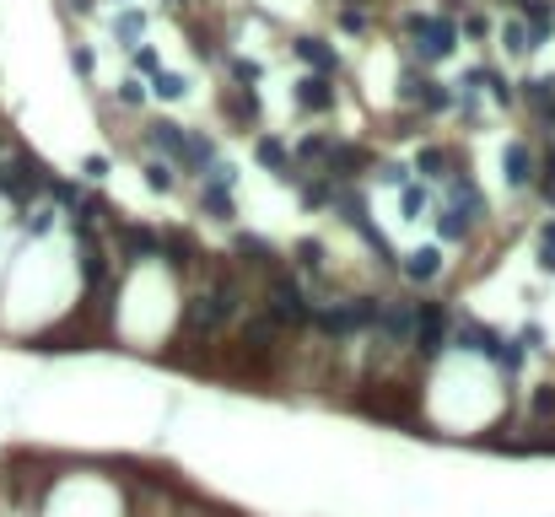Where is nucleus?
<instances>
[{
  "instance_id": "nucleus-19",
  "label": "nucleus",
  "mask_w": 555,
  "mask_h": 517,
  "mask_svg": "<svg viewBox=\"0 0 555 517\" xmlns=\"http://www.w3.org/2000/svg\"><path fill=\"white\" fill-rule=\"evenodd\" d=\"M221 108H227V119H232L237 129H248V124L259 119V92H243V86H232V92L221 97Z\"/></svg>"
},
{
  "instance_id": "nucleus-29",
  "label": "nucleus",
  "mask_w": 555,
  "mask_h": 517,
  "mask_svg": "<svg viewBox=\"0 0 555 517\" xmlns=\"http://www.w3.org/2000/svg\"><path fill=\"white\" fill-rule=\"evenodd\" d=\"M297 270H302V275H318V270H324V243H318V237H302V243H297Z\"/></svg>"
},
{
  "instance_id": "nucleus-5",
  "label": "nucleus",
  "mask_w": 555,
  "mask_h": 517,
  "mask_svg": "<svg viewBox=\"0 0 555 517\" xmlns=\"http://www.w3.org/2000/svg\"><path fill=\"white\" fill-rule=\"evenodd\" d=\"M243 351L254 356V367H270V361H275V351H281V324H275L264 308L243 318Z\"/></svg>"
},
{
  "instance_id": "nucleus-3",
  "label": "nucleus",
  "mask_w": 555,
  "mask_h": 517,
  "mask_svg": "<svg viewBox=\"0 0 555 517\" xmlns=\"http://www.w3.org/2000/svg\"><path fill=\"white\" fill-rule=\"evenodd\" d=\"M264 313L281 324V329H302V324H313V302H308V286L291 275V270H281V275H270L264 281Z\"/></svg>"
},
{
  "instance_id": "nucleus-6",
  "label": "nucleus",
  "mask_w": 555,
  "mask_h": 517,
  "mask_svg": "<svg viewBox=\"0 0 555 517\" xmlns=\"http://www.w3.org/2000/svg\"><path fill=\"white\" fill-rule=\"evenodd\" d=\"M399 97H405L410 108H426V113H443V108L453 103L448 86L432 81V76H421V70H405V76H399Z\"/></svg>"
},
{
  "instance_id": "nucleus-16",
  "label": "nucleus",
  "mask_w": 555,
  "mask_h": 517,
  "mask_svg": "<svg viewBox=\"0 0 555 517\" xmlns=\"http://www.w3.org/2000/svg\"><path fill=\"white\" fill-rule=\"evenodd\" d=\"M254 156H259L281 183H286V173H291V146H286L281 135H259V140H254Z\"/></svg>"
},
{
  "instance_id": "nucleus-37",
  "label": "nucleus",
  "mask_w": 555,
  "mask_h": 517,
  "mask_svg": "<svg viewBox=\"0 0 555 517\" xmlns=\"http://www.w3.org/2000/svg\"><path fill=\"white\" fill-rule=\"evenodd\" d=\"M119 103L140 108V103H146V86H140V81H124V86H119Z\"/></svg>"
},
{
  "instance_id": "nucleus-38",
  "label": "nucleus",
  "mask_w": 555,
  "mask_h": 517,
  "mask_svg": "<svg viewBox=\"0 0 555 517\" xmlns=\"http://www.w3.org/2000/svg\"><path fill=\"white\" fill-rule=\"evenodd\" d=\"M49 221H54V210H27V232H32V237H43Z\"/></svg>"
},
{
  "instance_id": "nucleus-27",
  "label": "nucleus",
  "mask_w": 555,
  "mask_h": 517,
  "mask_svg": "<svg viewBox=\"0 0 555 517\" xmlns=\"http://www.w3.org/2000/svg\"><path fill=\"white\" fill-rule=\"evenodd\" d=\"M210 162H216V140H210V135H189V156H184V167H200V178H205Z\"/></svg>"
},
{
  "instance_id": "nucleus-40",
  "label": "nucleus",
  "mask_w": 555,
  "mask_h": 517,
  "mask_svg": "<svg viewBox=\"0 0 555 517\" xmlns=\"http://www.w3.org/2000/svg\"><path fill=\"white\" fill-rule=\"evenodd\" d=\"M173 5H184V0H173Z\"/></svg>"
},
{
  "instance_id": "nucleus-26",
  "label": "nucleus",
  "mask_w": 555,
  "mask_h": 517,
  "mask_svg": "<svg viewBox=\"0 0 555 517\" xmlns=\"http://www.w3.org/2000/svg\"><path fill=\"white\" fill-rule=\"evenodd\" d=\"M113 32H119V43H124V49H140V32H146V16H140V11H119V22H113Z\"/></svg>"
},
{
  "instance_id": "nucleus-1",
  "label": "nucleus",
  "mask_w": 555,
  "mask_h": 517,
  "mask_svg": "<svg viewBox=\"0 0 555 517\" xmlns=\"http://www.w3.org/2000/svg\"><path fill=\"white\" fill-rule=\"evenodd\" d=\"M448 345H459V351H470V356H486V361H497L502 372H518V367H524V340H507V334H497V329H486V324H475V318H453Z\"/></svg>"
},
{
  "instance_id": "nucleus-22",
  "label": "nucleus",
  "mask_w": 555,
  "mask_h": 517,
  "mask_svg": "<svg viewBox=\"0 0 555 517\" xmlns=\"http://www.w3.org/2000/svg\"><path fill=\"white\" fill-rule=\"evenodd\" d=\"M162 259H167L173 270H189L200 254H194V243H189L184 232H162Z\"/></svg>"
},
{
  "instance_id": "nucleus-34",
  "label": "nucleus",
  "mask_w": 555,
  "mask_h": 517,
  "mask_svg": "<svg viewBox=\"0 0 555 517\" xmlns=\"http://www.w3.org/2000/svg\"><path fill=\"white\" fill-rule=\"evenodd\" d=\"M135 70H140V76H157V70H162L157 49H146V43H140V49H135Z\"/></svg>"
},
{
  "instance_id": "nucleus-30",
  "label": "nucleus",
  "mask_w": 555,
  "mask_h": 517,
  "mask_svg": "<svg viewBox=\"0 0 555 517\" xmlns=\"http://www.w3.org/2000/svg\"><path fill=\"white\" fill-rule=\"evenodd\" d=\"M534 189L545 194V205H555V146L545 151V162H540V178H534Z\"/></svg>"
},
{
  "instance_id": "nucleus-20",
  "label": "nucleus",
  "mask_w": 555,
  "mask_h": 517,
  "mask_svg": "<svg viewBox=\"0 0 555 517\" xmlns=\"http://www.w3.org/2000/svg\"><path fill=\"white\" fill-rule=\"evenodd\" d=\"M200 210H205L210 221H232V216H237V210H232V189L205 183V189H200Z\"/></svg>"
},
{
  "instance_id": "nucleus-18",
  "label": "nucleus",
  "mask_w": 555,
  "mask_h": 517,
  "mask_svg": "<svg viewBox=\"0 0 555 517\" xmlns=\"http://www.w3.org/2000/svg\"><path fill=\"white\" fill-rule=\"evenodd\" d=\"M524 27H529V43L540 49V43L555 32V5L551 0H524Z\"/></svg>"
},
{
  "instance_id": "nucleus-25",
  "label": "nucleus",
  "mask_w": 555,
  "mask_h": 517,
  "mask_svg": "<svg viewBox=\"0 0 555 517\" xmlns=\"http://www.w3.org/2000/svg\"><path fill=\"white\" fill-rule=\"evenodd\" d=\"M399 205H405L410 221H421V216L432 210V189H426V183H405V189H399Z\"/></svg>"
},
{
  "instance_id": "nucleus-15",
  "label": "nucleus",
  "mask_w": 555,
  "mask_h": 517,
  "mask_svg": "<svg viewBox=\"0 0 555 517\" xmlns=\"http://www.w3.org/2000/svg\"><path fill=\"white\" fill-rule=\"evenodd\" d=\"M518 97H524V103H529V108H534V113L555 129V76H534V81H524V92H518Z\"/></svg>"
},
{
  "instance_id": "nucleus-7",
  "label": "nucleus",
  "mask_w": 555,
  "mask_h": 517,
  "mask_svg": "<svg viewBox=\"0 0 555 517\" xmlns=\"http://www.w3.org/2000/svg\"><path fill=\"white\" fill-rule=\"evenodd\" d=\"M502 178H507L513 189H534V178H540V156H534L529 140H507V151H502Z\"/></svg>"
},
{
  "instance_id": "nucleus-17",
  "label": "nucleus",
  "mask_w": 555,
  "mask_h": 517,
  "mask_svg": "<svg viewBox=\"0 0 555 517\" xmlns=\"http://www.w3.org/2000/svg\"><path fill=\"white\" fill-rule=\"evenodd\" d=\"M399 270H405L416 286H432V281L443 275V254H437V248H416V254L399 259Z\"/></svg>"
},
{
  "instance_id": "nucleus-14",
  "label": "nucleus",
  "mask_w": 555,
  "mask_h": 517,
  "mask_svg": "<svg viewBox=\"0 0 555 517\" xmlns=\"http://www.w3.org/2000/svg\"><path fill=\"white\" fill-rule=\"evenodd\" d=\"M448 205H453V210H464L470 221H480V216H486V200H480V189H475V178H470V173H453V178H448Z\"/></svg>"
},
{
  "instance_id": "nucleus-36",
  "label": "nucleus",
  "mask_w": 555,
  "mask_h": 517,
  "mask_svg": "<svg viewBox=\"0 0 555 517\" xmlns=\"http://www.w3.org/2000/svg\"><path fill=\"white\" fill-rule=\"evenodd\" d=\"M340 27L362 32V27H367V11H362V5H345V11H340Z\"/></svg>"
},
{
  "instance_id": "nucleus-12",
  "label": "nucleus",
  "mask_w": 555,
  "mask_h": 517,
  "mask_svg": "<svg viewBox=\"0 0 555 517\" xmlns=\"http://www.w3.org/2000/svg\"><path fill=\"white\" fill-rule=\"evenodd\" d=\"M232 254H237V264H243V270H259V275H264V281H270V275H281V270H286V264H281V259H275V248H270V243H264V237H237V243H232Z\"/></svg>"
},
{
  "instance_id": "nucleus-33",
  "label": "nucleus",
  "mask_w": 555,
  "mask_h": 517,
  "mask_svg": "<svg viewBox=\"0 0 555 517\" xmlns=\"http://www.w3.org/2000/svg\"><path fill=\"white\" fill-rule=\"evenodd\" d=\"M372 173H378V178H383V183H394V189H405V183H410V173H405V167H399V162H378V167H372Z\"/></svg>"
},
{
  "instance_id": "nucleus-10",
  "label": "nucleus",
  "mask_w": 555,
  "mask_h": 517,
  "mask_svg": "<svg viewBox=\"0 0 555 517\" xmlns=\"http://www.w3.org/2000/svg\"><path fill=\"white\" fill-rule=\"evenodd\" d=\"M146 140H151V151H162V162L184 167V156H189V129H184V124H173V119H157V124L146 129Z\"/></svg>"
},
{
  "instance_id": "nucleus-23",
  "label": "nucleus",
  "mask_w": 555,
  "mask_h": 517,
  "mask_svg": "<svg viewBox=\"0 0 555 517\" xmlns=\"http://www.w3.org/2000/svg\"><path fill=\"white\" fill-rule=\"evenodd\" d=\"M502 49H507V54H534V43H529V27H524V16H507V22H502Z\"/></svg>"
},
{
  "instance_id": "nucleus-21",
  "label": "nucleus",
  "mask_w": 555,
  "mask_h": 517,
  "mask_svg": "<svg viewBox=\"0 0 555 517\" xmlns=\"http://www.w3.org/2000/svg\"><path fill=\"white\" fill-rule=\"evenodd\" d=\"M470 232H475V221H470L464 210H453V205L437 210V237H443V243H464Z\"/></svg>"
},
{
  "instance_id": "nucleus-24",
  "label": "nucleus",
  "mask_w": 555,
  "mask_h": 517,
  "mask_svg": "<svg viewBox=\"0 0 555 517\" xmlns=\"http://www.w3.org/2000/svg\"><path fill=\"white\" fill-rule=\"evenodd\" d=\"M146 189H157V194H173V183H178V173H173V162H162V156H151L146 167Z\"/></svg>"
},
{
  "instance_id": "nucleus-39",
  "label": "nucleus",
  "mask_w": 555,
  "mask_h": 517,
  "mask_svg": "<svg viewBox=\"0 0 555 517\" xmlns=\"http://www.w3.org/2000/svg\"><path fill=\"white\" fill-rule=\"evenodd\" d=\"M81 167H86V178H103V173H108V162H103V156H86Z\"/></svg>"
},
{
  "instance_id": "nucleus-28",
  "label": "nucleus",
  "mask_w": 555,
  "mask_h": 517,
  "mask_svg": "<svg viewBox=\"0 0 555 517\" xmlns=\"http://www.w3.org/2000/svg\"><path fill=\"white\" fill-rule=\"evenodd\" d=\"M151 92H157V97H167V103H178V97L189 92V81H184L178 70H157V76H151Z\"/></svg>"
},
{
  "instance_id": "nucleus-4",
  "label": "nucleus",
  "mask_w": 555,
  "mask_h": 517,
  "mask_svg": "<svg viewBox=\"0 0 555 517\" xmlns=\"http://www.w3.org/2000/svg\"><path fill=\"white\" fill-rule=\"evenodd\" d=\"M448 329H453V313L443 302H416V329H410V351L426 361H437L448 351Z\"/></svg>"
},
{
  "instance_id": "nucleus-2",
  "label": "nucleus",
  "mask_w": 555,
  "mask_h": 517,
  "mask_svg": "<svg viewBox=\"0 0 555 517\" xmlns=\"http://www.w3.org/2000/svg\"><path fill=\"white\" fill-rule=\"evenodd\" d=\"M405 32H410V54H416L421 65L448 59V54H453V43H459V22H453V16H443V11H416V16L405 22Z\"/></svg>"
},
{
  "instance_id": "nucleus-9",
  "label": "nucleus",
  "mask_w": 555,
  "mask_h": 517,
  "mask_svg": "<svg viewBox=\"0 0 555 517\" xmlns=\"http://www.w3.org/2000/svg\"><path fill=\"white\" fill-rule=\"evenodd\" d=\"M291 97H297L302 113H335V103H340V92H335L329 76H302V81L291 86Z\"/></svg>"
},
{
  "instance_id": "nucleus-13",
  "label": "nucleus",
  "mask_w": 555,
  "mask_h": 517,
  "mask_svg": "<svg viewBox=\"0 0 555 517\" xmlns=\"http://www.w3.org/2000/svg\"><path fill=\"white\" fill-rule=\"evenodd\" d=\"M416 173H421V183H448L453 178V151L448 146H421L416 151Z\"/></svg>"
},
{
  "instance_id": "nucleus-32",
  "label": "nucleus",
  "mask_w": 555,
  "mask_h": 517,
  "mask_svg": "<svg viewBox=\"0 0 555 517\" xmlns=\"http://www.w3.org/2000/svg\"><path fill=\"white\" fill-rule=\"evenodd\" d=\"M555 415V388L551 383H545V388H540V394H534V421H540V426H545V421H551Z\"/></svg>"
},
{
  "instance_id": "nucleus-35",
  "label": "nucleus",
  "mask_w": 555,
  "mask_h": 517,
  "mask_svg": "<svg viewBox=\"0 0 555 517\" xmlns=\"http://www.w3.org/2000/svg\"><path fill=\"white\" fill-rule=\"evenodd\" d=\"M540 254H545L540 264H551V259H555V216L545 221V227H540Z\"/></svg>"
},
{
  "instance_id": "nucleus-41",
  "label": "nucleus",
  "mask_w": 555,
  "mask_h": 517,
  "mask_svg": "<svg viewBox=\"0 0 555 517\" xmlns=\"http://www.w3.org/2000/svg\"><path fill=\"white\" fill-rule=\"evenodd\" d=\"M518 5H524V0H518Z\"/></svg>"
},
{
  "instance_id": "nucleus-8",
  "label": "nucleus",
  "mask_w": 555,
  "mask_h": 517,
  "mask_svg": "<svg viewBox=\"0 0 555 517\" xmlns=\"http://www.w3.org/2000/svg\"><path fill=\"white\" fill-rule=\"evenodd\" d=\"M119 259H124V264H146V259H162V232L119 221Z\"/></svg>"
},
{
  "instance_id": "nucleus-31",
  "label": "nucleus",
  "mask_w": 555,
  "mask_h": 517,
  "mask_svg": "<svg viewBox=\"0 0 555 517\" xmlns=\"http://www.w3.org/2000/svg\"><path fill=\"white\" fill-rule=\"evenodd\" d=\"M232 81H237L243 92H254V81H259V65H254V59H232Z\"/></svg>"
},
{
  "instance_id": "nucleus-11",
  "label": "nucleus",
  "mask_w": 555,
  "mask_h": 517,
  "mask_svg": "<svg viewBox=\"0 0 555 517\" xmlns=\"http://www.w3.org/2000/svg\"><path fill=\"white\" fill-rule=\"evenodd\" d=\"M291 49H297V59H302L313 76H329V81L340 76V49H335V43H324V38H297Z\"/></svg>"
}]
</instances>
